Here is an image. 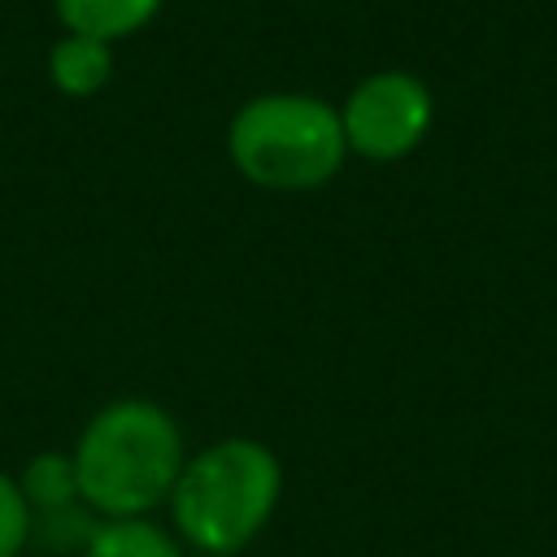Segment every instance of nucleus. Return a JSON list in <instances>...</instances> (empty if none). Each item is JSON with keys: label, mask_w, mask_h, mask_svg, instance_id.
Here are the masks:
<instances>
[{"label": "nucleus", "mask_w": 557, "mask_h": 557, "mask_svg": "<svg viewBox=\"0 0 557 557\" xmlns=\"http://www.w3.org/2000/svg\"><path fill=\"white\" fill-rule=\"evenodd\" d=\"M83 557H187L170 522L152 518H96L83 535Z\"/></svg>", "instance_id": "7"}, {"label": "nucleus", "mask_w": 557, "mask_h": 557, "mask_svg": "<svg viewBox=\"0 0 557 557\" xmlns=\"http://www.w3.org/2000/svg\"><path fill=\"white\" fill-rule=\"evenodd\" d=\"M35 509L26 505L17 479L0 470V557H22L35 544Z\"/></svg>", "instance_id": "9"}, {"label": "nucleus", "mask_w": 557, "mask_h": 557, "mask_svg": "<svg viewBox=\"0 0 557 557\" xmlns=\"http://www.w3.org/2000/svg\"><path fill=\"white\" fill-rule=\"evenodd\" d=\"M13 479H17L26 505L35 509L39 522L57 518V513H70V509H83L78 505V479H74L70 448H39V453H30L17 466Z\"/></svg>", "instance_id": "8"}, {"label": "nucleus", "mask_w": 557, "mask_h": 557, "mask_svg": "<svg viewBox=\"0 0 557 557\" xmlns=\"http://www.w3.org/2000/svg\"><path fill=\"white\" fill-rule=\"evenodd\" d=\"M187 453L174 409L152 396H113L70 444L78 505L91 518H152L165 509Z\"/></svg>", "instance_id": "1"}, {"label": "nucleus", "mask_w": 557, "mask_h": 557, "mask_svg": "<svg viewBox=\"0 0 557 557\" xmlns=\"http://www.w3.org/2000/svg\"><path fill=\"white\" fill-rule=\"evenodd\" d=\"M222 148L231 170L270 196L322 191L348 165L335 100L300 87H270L235 104Z\"/></svg>", "instance_id": "3"}, {"label": "nucleus", "mask_w": 557, "mask_h": 557, "mask_svg": "<svg viewBox=\"0 0 557 557\" xmlns=\"http://www.w3.org/2000/svg\"><path fill=\"white\" fill-rule=\"evenodd\" d=\"M117 52L113 44H100L91 35H70L61 30L48 48V83L65 100H91L113 83Z\"/></svg>", "instance_id": "5"}, {"label": "nucleus", "mask_w": 557, "mask_h": 557, "mask_svg": "<svg viewBox=\"0 0 557 557\" xmlns=\"http://www.w3.org/2000/svg\"><path fill=\"white\" fill-rule=\"evenodd\" d=\"M283 487V457L265 440L235 431L187 453L165 513L187 553L239 557L274 522Z\"/></svg>", "instance_id": "2"}, {"label": "nucleus", "mask_w": 557, "mask_h": 557, "mask_svg": "<svg viewBox=\"0 0 557 557\" xmlns=\"http://www.w3.org/2000/svg\"><path fill=\"white\" fill-rule=\"evenodd\" d=\"M165 0H52V17L70 35H91L100 44H122L161 17Z\"/></svg>", "instance_id": "6"}, {"label": "nucleus", "mask_w": 557, "mask_h": 557, "mask_svg": "<svg viewBox=\"0 0 557 557\" xmlns=\"http://www.w3.org/2000/svg\"><path fill=\"white\" fill-rule=\"evenodd\" d=\"M339 126L348 157L370 165H396L413 157L435 126V91L422 74L387 65L361 74L339 100Z\"/></svg>", "instance_id": "4"}]
</instances>
